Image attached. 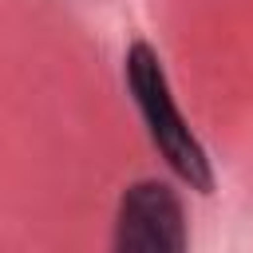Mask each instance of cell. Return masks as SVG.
<instances>
[{"mask_svg": "<svg viewBox=\"0 0 253 253\" xmlns=\"http://www.w3.org/2000/svg\"><path fill=\"white\" fill-rule=\"evenodd\" d=\"M126 87H130V95H134V103L142 111L150 142L162 150V158L170 162V170L186 186L210 194L213 190L210 154L198 142V134L190 130V123L182 119V111H178V103L170 95L166 71H162V63H158V55H154L150 43H130V51H126Z\"/></svg>", "mask_w": 253, "mask_h": 253, "instance_id": "obj_1", "label": "cell"}, {"mask_svg": "<svg viewBox=\"0 0 253 253\" xmlns=\"http://www.w3.org/2000/svg\"><path fill=\"white\" fill-rule=\"evenodd\" d=\"M190 241L178 194L166 182H134L115 217V245L130 253H182Z\"/></svg>", "mask_w": 253, "mask_h": 253, "instance_id": "obj_2", "label": "cell"}]
</instances>
